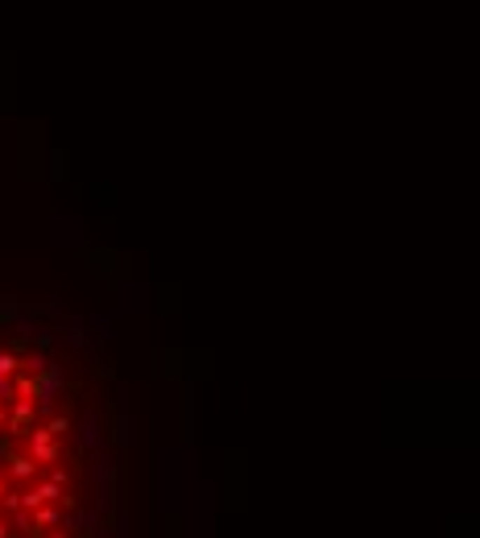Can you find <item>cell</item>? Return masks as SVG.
<instances>
[{"instance_id":"3957f363","label":"cell","mask_w":480,"mask_h":538,"mask_svg":"<svg viewBox=\"0 0 480 538\" xmlns=\"http://www.w3.org/2000/svg\"><path fill=\"white\" fill-rule=\"evenodd\" d=\"M13 526H17L21 534H38V530H34V513H29V509H17V513H13Z\"/></svg>"},{"instance_id":"ba28073f","label":"cell","mask_w":480,"mask_h":538,"mask_svg":"<svg viewBox=\"0 0 480 538\" xmlns=\"http://www.w3.org/2000/svg\"><path fill=\"white\" fill-rule=\"evenodd\" d=\"M4 489H8V485H4V476H0V497H4Z\"/></svg>"},{"instance_id":"52a82bcc","label":"cell","mask_w":480,"mask_h":538,"mask_svg":"<svg viewBox=\"0 0 480 538\" xmlns=\"http://www.w3.org/2000/svg\"><path fill=\"white\" fill-rule=\"evenodd\" d=\"M0 538H8V526H4V518H0Z\"/></svg>"},{"instance_id":"6da1fadb","label":"cell","mask_w":480,"mask_h":538,"mask_svg":"<svg viewBox=\"0 0 480 538\" xmlns=\"http://www.w3.org/2000/svg\"><path fill=\"white\" fill-rule=\"evenodd\" d=\"M4 464H8V476L13 481H34V455H4Z\"/></svg>"},{"instance_id":"277c9868","label":"cell","mask_w":480,"mask_h":538,"mask_svg":"<svg viewBox=\"0 0 480 538\" xmlns=\"http://www.w3.org/2000/svg\"><path fill=\"white\" fill-rule=\"evenodd\" d=\"M50 481H54V485H62V489H67V481H71V476H67V468H54V472H50Z\"/></svg>"},{"instance_id":"5b68a950","label":"cell","mask_w":480,"mask_h":538,"mask_svg":"<svg viewBox=\"0 0 480 538\" xmlns=\"http://www.w3.org/2000/svg\"><path fill=\"white\" fill-rule=\"evenodd\" d=\"M46 538H71V534H67V530H50Z\"/></svg>"},{"instance_id":"8992f818","label":"cell","mask_w":480,"mask_h":538,"mask_svg":"<svg viewBox=\"0 0 480 538\" xmlns=\"http://www.w3.org/2000/svg\"><path fill=\"white\" fill-rule=\"evenodd\" d=\"M4 455H8V443H4V439H0V460H4Z\"/></svg>"},{"instance_id":"7a4b0ae2","label":"cell","mask_w":480,"mask_h":538,"mask_svg":"<svg viewBox=\"0 0 480 538\" xmlns=\"http://www.w3.org/2000/svg\"><path fill=\"white\" fill-rule=\"evenodd\" d=\"M62 518H58V501H46V505H38L34 509V530L42 534V530H50V526H58Z\"/></svg>"}]
</instances>
